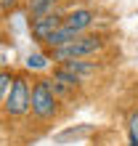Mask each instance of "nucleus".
<instances>
[{"label": "nucleus", "mask_w": 138, "mask_h": 146, "mask_svg": "<svg viewBox=\"0 0 138 146\" xmlns=\"http://www.w3.org/2000/svg\"><path fill=\"white\" fill-rule=\"evenodd\" d=\"M93 21H96V11H90V8H74V11H69L64 16V24L77 29L80 35H85V32L93 27Z\"/></svg>", "instance_id": "obj_5"}, {"label": "nucleus", "mask_w": 138, "mask_h": 146, "mask_svg": "<svg viewBox=\"0 0 138 146\" xmlns=\"http://www.w3.org/2000/svg\"><path fill=\"white\" fill-rule=\"evenodd\" d=\"M13 72L11 69H0V104L5 101V96H8V90H11V85H13Z\"/></svg>", "instance_id": "obj_10"}, {"label": "nucleus", "mask_w": 138, "mask_h": 146, "mask_svg": "<svg viewBox=\"0 0 138 146\" xmlns=\"http://www.w3.org/2000/svg\"><path fill=\"white\" fill-rule=\"evenodd\" d=\"M127 146H138V135H133V133H127Z\"/></svg>", "instance_id": "obj_14"}, {"label": "nucleus", "mask_w": 138, "mask_h": 146, "mask_svg": "<svg viewBox=\"0 0 138 146\" xmlns=\"http://www.w3.org/2000/svg\"><path fill=\"white\" fill-rule=\"evenodd\" d=\"M64 66H69L74 74H80L82 80L85 77H90V74H96V69H98V64H93V61H82V58H74V61H66Z\"/></svg>", "instance_id": "obj_8"}, {"label": "nucleus", "mask_w": 138, "mask_h": 146, "mask_svg": "<svg viewBox=\"0 0 138 146\" xmlns=\"http://www.w3.org/2000/svg\"><path fill=\"white\" fill-rule=\"evenodd\" d=\"M61 24H64V16L50 11V13H42V16H34V19L29 21V32H32V37L37 42H45L48 35H53Z\"/></svg>", "instance_id": "obj_4"}, {"label": "nucleus", "mask_w": 138, "mask_h": 146, "mask_svg": "<svg viewBox=\"0 0 138 146\" xmlns=\"http://www.w3.org/2000/svg\"><path fill=\"white\" fill-rule=\"evenodd\" d=\"M77 37H80V32H77V29H72V27H66V24H61V27H58L53 35H48V40L42 42V45H45L48 50H56V48L69 45V42L77 40Z\"/></svg>", "instance_id": "obj_6"}, {"label": "nucleus", "mask_w": 138, "mask_h": 146, "mask_svg": "<svg viewBox=\"0 0 138 146\" xmlns=\"http://www.w3.org/2000/svg\"><path fill=\"white\" fill-rule=\"evenodd\" d=\"M29 111L37 119H53L58 111V96L53 93V85H50L48 77H40V80L32 82V106Z\"/></svg>", "instance_id": "obj_2"}, {"label": "nucleus", "mask_w": 138, "mask_h": 146, "mask_svg": "<svg viewBox=\"0 0 138 146\" xmlns=\"http://www.w3.org/2000/svg\"><path fill=\"white\" fill-rule=\"evenodd\" d=\"M127 133L138 135V109H133L130 114H127Z\"/></svg>", "instance_id": "obj_12"}, {"label": "nucleus", "mask_w": 138, "mask_h": 146, "mask_svg": "<svg viewBox=\"0 0 138 146\" xmlns=\"http://www.w3.org/2000/svg\"><path fill=\"white\" fill-rule=\"evenodd\" d=\"M58 3V0H29L27 3V11H29V16L34 19V16H42V13H50L53 11V5Z\"/></svg>", "instance_id": "obj_9"}, {"label": "nucleus", "mask_w": 138, "mask_h": 146, "mask_svg": "<svg viewBox=\"0 0 138 146\" xmlns=\"http://www.w3.org/2000/svg\"><path fill=\"white\" fill-rule=\"evenodd\" d=\"M16 5V0H0V8H3V11H8V8H13Z\"/></svg>", "instance_id": "obj_13"}, {"label": "nucleus", "mask_w": 138, "mask_h": 146, "mask_svg": "<svg viewBox=\"0 0 138 146\" xmlns=\"http://www.w3.org/2000/svg\"><path fill=\"white\" fill-rule=\"evenodd\" d=\"M101 48H104V37L85 32V35H80L77 40H72L69 45L48 50V56L53 58V61H58V64H66V61H74V58H88L93 53H98Z\"/></svg>", "instance_id": "obj_1"}, {"label": "nucleus", "mask_w": 138, "mask_h": 146, "mask_svg": "<svg viewBox=\"0 0 138 146\" xmlns=\"http://www.w3.org/2000/svg\"><path fill=\"white\" fill-rule=\"evenodd\" d=\"M48 58L50 56H45V53H29L27 66H29V69H45V66H48Z\"/></svg>", "instance_id": "obj_11"}, {"label": "nucleus", "mask_w": 138, "mask_h": 146, "mask_svg": "<svg viewBox=\"0 0 138 146\" xmlns=\"http://www.w3.org/2000/svg\"><path fill=\"white\" fill-rule=\"evenodd\" d=\"M29 106H32V85L24 74H16L11 90L3 101V109L8 117H24L29 111Z\"/></svg>", "instance_id": "obj_3"}, {"label": "nucleus", "mask_w": 138, "mask_h": 146, "mask_svg": "<svg viewBox=\"0 0 138 146\" xmlns=\"http://www.w3.org/2000/svg\"><path fill=\"white\" fill-rule=\"evenodd\" d=\"M53 80L56 82H61V85H66V88H80L82 85V77L80 74H74L72 69H69V66H64V64H58L56 69H53Z\"/></svg>", "instance_id": "obj_7"}]
</instances>
